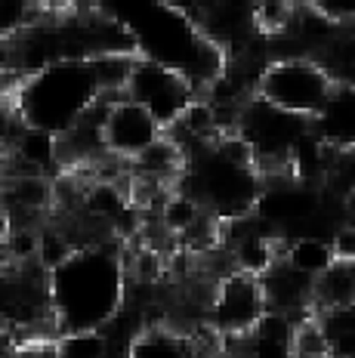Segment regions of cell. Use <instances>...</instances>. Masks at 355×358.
<instances>
[{
    "instance_id": "603a6c76",
    "label": "cell",
    "mask_w": 355,
    "mask_h": 358,
    "mask_svg": "<svg viewBox=\"0 0 355 358\" xmlns=\"http://www.w3.org/2000/svg\"><path fill=\"white\" fill-rule=\"evenodd\" d=\"M343 213L349 216V222H355V179L349 182V189L343 192Z\"/></svg>"
},
{
    "instance_id": "7a4b0ae2",
    "label": "cell",
    "mask_w": 355,
    "mask_h": 358,
    "mask_svg": "<svg viewBox=\"0 0 355 358\" xmlns=\"http://www.w3.org/2000/svg\"><path fill=\"white\" fill-rule=\"evenodd\" d=\"M102 10L130 31L139 59H152V62L180 71L198 99H204L210 87L226 74L229 53L201 34L186 6L139 3L124 6V10H112V6H102Z\"/></svg>"
},
{
    "instance_id": "2e32d148",
    "label": "cell",
    "mask_w": 355,
    "mask_h": 358,
    "mask_svg": "<svg viewBox=\"0 0 355 358\" xmlns=\"http://www.w3.org/2000/svg\"><path fill=\"white\" fill-rule=\"evenodd\" d=\"M321 71L331 78L334 87H355V34L340 28V31L312 56Z\"/></svg>"
},
{
    "instance_id": "8992f818",
    "label": "cell",
    "mask_w": 355,
    "mask_h": 358,
    "mask_svg": "<svg viewBox=\"0 0 355 358\" xmlns=\"http://www.w3.org/2000/svg\"><path fill=\"white\" fill-rule=\"evenodd\" d=\"M331 78L321 71V65L309 56H278L260 69L256 93L272 108L287 111L294 117L312 121L315 111L331 96Z\"/></svg>"
},
{
    "instance_id": "4fadbf2b",
    "label": "cell",
    "mask_w": 355,
    "mask_h": 358,
    "mask_svg": "<svg viewBox=\"0 0 355 358\" xmlns=\"http://www.w3.org/2000/svg\"><path fill=\"white\" fill-rule=\"evenodd\" d=\"M309 133L334 155L355 152V87H334L309 121Z\"/></svg>"
},
{
    "instance_id": "52a82bcc",
    "label": "cell",
    "mask_w": 355,
    "mask_h": 358,
    "mask_svg": "<svg viewBox=\"0 0 355 358\" xmlns=\"http://www.w3.org/2000/svg\"><path fill=\"white\" fill-rule=\"evenodd\" d=\"M0 327L13 331L22 343L28 340V334L43 331V327L53 331L47 272L38 263L0 266Z\"/></svg>"
},
{
    "instance_id": "ba28073f",
    "label": "cell",
    "mask_w": 355,
    "mask_h": 358,
    "mask_svg": "<svg viewBox=\"0 0 355 358\" xmlns=\"http://www.w3.org/2000/svg\"><path fill=\"white\" fill-rule=\"evenodd\" d=\"M124 96L130 102H136L139 108L149 111L154 121L164 127V133L198 99L195 90L186 84V78L180 71L152 62V59H139V56H133V62H130Z\"/></svg>"
},
{
    "instance_id": "5bb4252c",
    "label": "cell",
    "mask_w": 355,
    "mask_h": 358,
    "mask_svg": "<svg viewBox=\"0 0 355 358\" xmlns=\"http://www.w3.org/2000/svg\"><path fill=\"white\" fill-rule=\"evenodd\" d=\"M294 318L266 312L263 322L238 340L244 358H294Z\"/></svg>"
},
{
    "instance_id": "d6986e66",
    "label": "cell",
    "mask_w": 355,
    "mask_h": 358,
    "mask_svg": "<svg viewBox=\"0 0 355 358\" xmlns=\"http://www.w3.org/2000/svg\"><path fill=\"white\" fill-rule=\"evenodd\" d=\"M53 358H108V337L102 331L62 334L50 346Z\"/></svg>"
},
{
    "instance_id": "3957f363",
    "label": "cell",
    "mask_w": 355,
    "mask_h": 358,
    "mask_svg": "<svg viewBox=\"0 0 355 358\" xmlns=\"http://www.w3.org/2000/svg\"><path fill=\"white\" fill-rule=\"evenodd\" d=\"M102 96L106 90H102L96 59H87V62H56L28 74L10 102L25 127L59 139Z\"/></svg>"
},
{
    "instance_id": "9a60e30c",
    "label": "cell",
    "mask_w": 355,
    "mask_h": 358,
    "mask_svg": "<svg viewBox=\"0 0 355 358\" xmlns=\"http://www.w3.org/2000/svg\"><path fill=\"white\" fill-rule=\"evenodd\" d=\"M346 306H355V263L334 259V266L315 278L312 312L321 315V312H337Z\"/></svg>"
},
{
    "instance_id": "7402d4cb",
    "label": "cell",
    "mask_w": 355,
    "mask_h": 358,
    "mask_svg": "<svg viewBox=\"0 0 355 358\" xmlns=\"http://www.w3.org/2000/svg\"><path fill=\"white\" fill-rule=\"evenodd\" d=\"M10 232H13V222H10V213H6L3 198H0V248H3V241L10 238Z\"/></svg>"
},
{
    "instance_id": "44dd1931",
    "label": "cell",
    "mask_w": 355,
    "mask_h": 358,
    "mask_svg": "<svg viewBox=\"0 0 355 358\" xmlns=\"http://www.w3.org/2000/svg\"><path fill=\"white\" fill-rule=\"evenodd\" d=\"M328 241H331V250H334L337 259L355 263V222H340Z\"/></svg>"
},
{
    "instance_id": "30bf717a",
    "label": "cell",
    "mask_w": 355,
    "mask_h": 358,
    "mask_svg": "<svg viewBox=\"0 0 355 358\" xmlns=\"http://www.w3.org/2000/svg\"><path fill=\"white\" fill-rule=\"evenodd\" d=\"M161 139H164V127L154 121L149 111L130 102L127 96L112 99V106L106 111V127H102V143H106L108 158L133 164Z\"/></svg>"
},
{
    "instance_id": "e0dca14e",
    "label": "cell",
    "mask_w": 355,
    "mask_h": 358,
    "mask_svg": "<svg viewBox=\"0 0 355 358\" xmlns=\"http://www.w3.org/2000/svg\"><path fill=\"white\" fill-rule=\"evenodd\" d=\"M281 257L287 259L300 275L306 278H318L324 275L331 266H334V250H331L328 238H312V235H303V238H287L284 241V253Z\"/></svg>"
},
{
    "instance_id": "277c9868",
    "label": "cell",
    "mask_w": 355,
    "mask_h": 358,
    "mask_svg": "<svg viewBox=\"0 0 355 358\" xmlns=\"http://www.w3.org/2000/svg\"><path fill=\"white\" fill-rule=\"evenodd\" d=\"M173 189L189 195L219 226H229V222L254 216L263 179L254 164H235L223 158L217 145H207L186 155V167Z\"/></svg>"
},
{
    "instance_id": "9c48e42d",
    "label": "cell",
    "mask_w": 355,
    "mask_h": 358,
    "mask_svg": "<svg viewBox=\"0 0 355 358\" xmlns=\"http://www.w3.org/2000/svg\"><path fill=\"white\" fill-rule=\"evenodd\" d=\"M266 296L260 287V278L244 272H229L213 285L210 306H207V324L213 327L217 337L241 340L250 334L266 315Z\"/></svg>"
},
{
    "instance_id": "ac0fdd59",
    "label": "cell",
    "mask_w": 355,
    "mask_h": 358,
    "mask_svg": "<svg viewBox=\"0 0 355 358\" xmlns=\"http://www.w3.org/2000/svg\"><path fill=\"white\" fill-rule=\"evenodd\" d=\"M331 346V358H355V306L315 315Z\"/></svg>"
},
{
    "instance_id": "6da1fadb",
    "label": "cell",
    "mask_w": 355,
    "mask_h": 358,
    "mask_svg": "<svg viewBox=\"0 0 355 358\" xmlns=\"http://www.w3.org/2000/svg\"><path fill=\"white\" fill-rule=\"evenodd\" d=\"M50 315L56 337L84 331H106L127 306V266L115 241L78 248L47 275Z\"/></svg>"
},
{
    "instance_id": "5b68a950",
    "label": "cell",
    "mask_w": 355,
    "mask_h": 358,
    "mask_svg": "<svg viewBox=\"0 0 355 358\" xmlns=\"http://www.w3.org/2000/svg\"><path fill=\"white\" fill-rule=\"evenodd\" d=\"M232 130L247 143L260 179H278L291 176V155L309 133V121L272 108L260 96H250L238 106Z\"/></svg>"
},
{
    "instance_id": "8fae6325",
    "label": "cell",
    "mask_w": 355,
    "mask_h": 358,
    "mask_svg": "<svg viewBox=\"0 0 355 358\" xmlns=\"http://www.w3.org/2000/svg\"><path fill=\"white\" fill-rule=\"evenodd\" d=\"M260 287H263V296H266V309L275 312V315L294 318V322L315 315L312 312L315 281L306 278V275H300L284 257H278L275 263L260 275Z\"/></svg>"
},
{
    "instance_id": "7c38bea8",
    "label": "cell",
    "mask_w": 355,
    "mask_h": 358,
    "mask_svg": "<svg viewBox=\"0 0 355 358\" xmlns=\"http://www.w3.org/2000/svg\"><path fill=\"white\" fill-rule=\"evenodd\" d=\"M127 358H210L198 327H180L173 322H149L133 337Z\"/></svg>"
},
{
    "instance_id": "ffe728a7",
    "label": "cell",
    "mask_w": 355,
    "mask_h": 358,
    "mask_svg": "<svg viewBox=\"0 0 355 358\" xmlns=\"http://www.w3.org/2000/svg\"><path fill=\"white\" fill-rule=\"evenodd\" d=\"M294 358H331V346L315 315L294 324Z\"/></svg>"
}]
</instances>
